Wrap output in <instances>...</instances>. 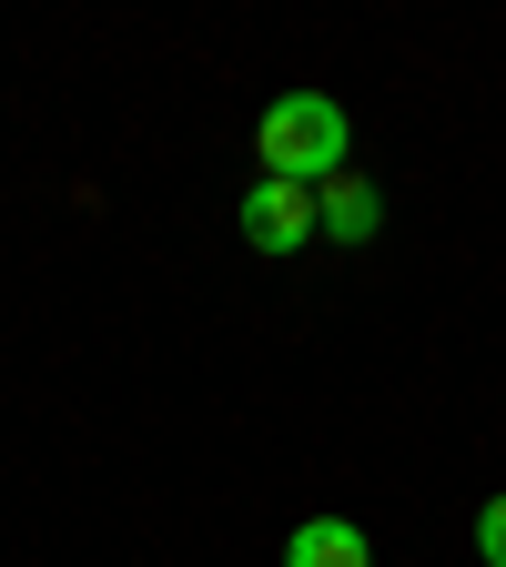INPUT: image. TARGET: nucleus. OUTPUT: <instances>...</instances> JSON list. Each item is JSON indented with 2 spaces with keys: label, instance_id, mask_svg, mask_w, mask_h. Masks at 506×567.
Masks as SVG:
<instances>
[{
  "label": "nucleus",
  "instance_id": "f257e3e1",
  "mask_svg": "<svg viewBox=\"0 0 506 567\" xmlns=\"http://www.w3.org/2000/svg\"><path fill=\"white\" fill-rule=\"evenodd\" d=\"M344 153H354V122H344V102H334V92H314V82L273 92V102H264V122H254V163H264L273 183L324 193L334 173H354Z\"/></svg>",
  "mask_w": 506,
  "mask_h": 567
},
{
  "label": "nucleus",
  "instance_id": "f03ea898",
  "mask_svg": "<svg viewBox=\"0 0 506 567\" xmlns=\"http://www.w3.org/2000/svg\"><path fill=\"white\" fill-rule=\"evenodd\" d=\"M314 234H324V224H314V193L254 173V193H244V244H254V254H304Z\"/></svg>",
  "mask_w": 506,
  "mask_h": 567
},
{
  "label": "nucleus",
  "instance_id": "7ed1b4c3",
  "mask_svg": "<svg viewBox=\"0 0 506 567\" xmlns=\"http://www.w3.org/2000/svg\"><path fill=\"white\" fill-rule=\"evenodd\" d=\"M314 224H324L334 244H375V234H385V193H375L365 173H334V183L314 193Z\"/></svg>",
  "mask_w": 506,
  "mask_h": 567
},
{
  "label": "nucleus",
  "instance_id": "20e7f679",
  "mask_svg": "<svg viewBox=\"0 0 506 567\" xmlns=\"http://www.w3.org/2000/svg\"><path fill=\"white\" fill-rule=\"evenodd\" d=\"M283 567H375V537L354 517H304L295 537H283Z\"/></svg>",
  "mask_w": 506,
  "mask_h": 567
},
{
  "label": "nucleus",
  "instance_id": "39448f33",
  "mask_svg": "<svg viewBox=\"0 0 506 567\" xmlns=\"http://www.w3.org/2000/svg\"><path fill=\"white\" fill-rule=\"evenodd\" d=\"M476 557H486V567H506V486L476 507Z\"/></svg>",
  "mask_w": 506,
  "mask_h": 567
}]
</instances>
